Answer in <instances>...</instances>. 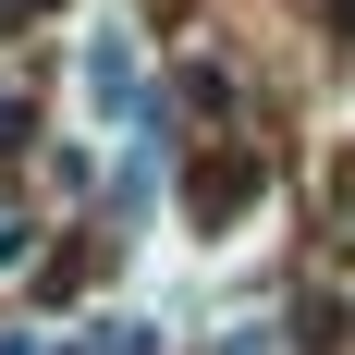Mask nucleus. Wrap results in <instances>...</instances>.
<instances>
[{
  "mask_svg": "<svg viewBox=\"0 0 355 355\" xmlns=\"http://www.w3.org/2000/svg\"><path fill=\"white\" fill-rule=\"evenodd\" d=\"M86 98H98V110H123V98H135V37H123V25H98V37H86Z\"/></svg>",
  "mask_w": 355,
  "mask_h": 355,
  "instance_id": "1",
  "label": "nucleus"
},
{
  "mask_svg": "<svg viewBox=\"0 0 355 355\" xmlns=\"http://www.w3.org/2000/svg\"><path fill=\"white\" fill-rule=\"evenodd\" d=\"M245 196H257V159H245V147H220L209 172H196V220H233Z\"/></svg>",
  "mask_w": 355,
  "mask_h": 355,
  "instance_id": "2",
  "label": "nucleus"
},
{
  "mask_svg": "<svg viewBox=\"0 0 355 355\" xmlns=\"http://www.w3.org/2000/svg\"><path fill=\"white\" fill-rule=\"evenodd\" d=\"M86 355H159V331H147V319H98V331H86Z\"/></svg>",
  "mask_w": 355,
  "mask_h": 355,
  "instance_id": "3",
  "label": "nucleus"
},
{
  "mask_svg": "<svg viewBox=\"0 0 355 355\" xmlns=\"http://www.w3.org/2000/svg\"><path fill=\"white\" fill-rule=\"evenodd\" d=\"M0 355H49V343H37V331H0Z\"/></svg>",
  "mask_w": 355,
  "mask_h": 355,
  "instance_id": "4",
  "label": "nucleus"
}]
</instances>
